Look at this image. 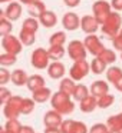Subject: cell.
<instances>
[{
  "mask_svg": "<svg viewBox=\"0 0 122 133\" xmlns=\"http://www.w3.org/2000/svg\"><path fill=\"white\" fill-rule=\"evenodd\" d=\"M52 106L56 112H59L60 115H68V113H72L75 106L73 103L69 100V95L63 92H59L58 95H55L52 97Z\"/></svg>",
  "mask_w": 122,
  "mask_h": 133,
  "instance_id": "1",
  "label": "cell"
},
{
  "mask_svg": "<svg viewBox=\"0 0 122 133\" xmlns=\"http://www.w3.org/2000/svg\"><path fill=\"white\" fill-rule=\"evenodd\" d=\"M22 103H23V100L20 97H12L4 106V116L9 120L16 119L22 113Z\"/></svg>",
  "mask_w": 122,
  "mask_h": 133,
  "instance_id": "2",
  "label": "cell"
},
{
  "mask_svg": "<svg viewBox=\"0 0 122 133\" xmlns=\"http://www.w3.org/2000/svg\"><path fill=\"white\" fill-rule=\"evenodd\" d=\"M43 123L46 126V129H60L62 123H63L62 115L59 112H56V110H50V112H47L45 115Z\"/></svg>",
  "mask_w": 122,
  "mask_h": 133,
  "instance_id": "3",
  "label": "cell"
},
{
  "mask_svg": "<svg viewBox=\"0 0 122 133\" xmlns=\"http://www.w3.org/2000/svg\"><path fill=\"white\" fill-rule=\"evenodd\" d=\"M62 133H88V129L85 123L75 120H65L60 126Z\"/></svg>",
  "mask_w": 122,
  "mask_h": 133,
  "instance_id": "4",
  "label": "cell"
},
{
  "mask_svg": "<svg viewBox=\"0 0 122 133\" xmlns=\"http://www.w3.org/2000/svg\"><path fill=\"white\" fill-rule=\"evenodd\" d=\"M69 55L73 57V60H83L85 59V49H83V44L81 42H72L69 44Z\"/></svg>",
  "mask_w": 122,
  "mask_h": 133,
  "instance_id": "5",
  "label": "cell"
},
{
  "mask_svg": "<svg viewBox=\"0 0 122 133\" xmlns=\"http://www.w3.org/2000/svg\"><path fill=\"white\" fill-rule=\"evenodd\" d=\"M62 22H63L65 29H68V30H75L79 27V19L75 13H68V15H65Z\"/></svg>",
  "mask_w": 122,
  "mask_h": 133,
  "instance_id": "6",
  "label": "cell"
},
{
  "mask_svg": "<svg viewBox=\"0 0 122 133\" xmlns=\"http://www.w3.org/2000/svg\"><path fill=\"white\" fill-rule=\"evenodd\" d=\"M90 92H92L93 96H99V97H102V96L108 95V84L105 83V82H102V80H98V82H95V83L92 84Z\"/></svg>",
  "mask_w": 122,
  "mask_h": 133,
  "instance_id": "7",
  "label": "cell"
},
{
  "mask_svg": "<svg viewBox=\"0 0 122 133\" xmlns=\"http://www.w3.org/2000/svg\"><path fill=\"white\" fill-rule=\"evenodd\" d=\"M106 124L111 129V132H121L122 130V113L121 115H116V116L109 117Z\"/></svg>",
  "mask_w": 122,
  "mask_h": 133,
  "instance_id": "8",
  "label": "cell"
},
{
  "mask_svg": "<svg viewBox=\"0 0 122 133\" xmlns=\"http://www.w3.org/2000/svg\"><path fill=\"white\" fill-rule=\"evenodd\" d=\"M82 29L88 33H92L98 29V23H96V20L92 19L90 16H86V17L82 19Z\"/></svg>",
  "mask_w": 122,
  "mask_h": 133,
  "instance_id": "9",
  "label": "cell"
},
{
  "mask_svg": "<svg viewBox=\"0 0 122 133\" xmlns=\"http://www.w3.org/2000/svg\"><path fill=\"white\" fill-rule=\"evenodd\" d=\"M96 106H98V102H96L92 96H88L86 99H83V100L81 102V110L82 112H86V113L92 112Z\"/></svg>",
  "mask_w": 122,
  "mask_h": 133,
  "instance_id": "10",
  "label": "cell"
},
{
  "mask_svg": "<svg viewBox=\"0 0 122 133\" xmlns=\"http://www.w3.org/2000/svg\"><path fill=\"white\" fill-rule=\"evenodd\" d=\"M65 73V67L62 63H53L52 66L49 67V76L53 79H58V77H62Z\"/></svg>",
  "mask_w": 122,
  "mask_h": 133,
  "instance_id": "11",
  "label": "cell"
},
{
  "mask_svg": "<svg viewBox=\"0 0 122 133\" xmlns=\"http://www.w3.org/2000/svg\"><path fill=\"white\" fill-rule=\"evenodd\" d=\"M40 22L43 23V26L52 27V26H55V23H56V16L53 15V12H45V13H42V16H40Z\"/></svg>",
  "mask_w": 122,
  "mask_h": 133,
  "instance_id": "12",
  "label": "cell"
},
{
  "mask_svg": "<svg viewBox=\"0 0 122 133\" xmlns=\"http://www.w3.org/2000/svg\"><path fill=\"white\" fill-rule=\"evenodd\" d=\"M27 82H29V83H27L29 89L33 90V92H38V90H40L42 87H43V79H42L40 76H32Z\"/></svg>",
  "mask_w": 122,
  "mask_h": 133,
  "instance_id": "13",
  "label": "cell"
},
{
  "mask_svg": "<svg viewBox=\"0 0 122 133\" xmlns=\"http://www.w3.org/2000/svg\"><path fill=\"white\" fill-rule=\"evenodd\" d=\"M6 16L10 19V20L19 19V16H20V6H19L17 3L9 4V7H7V10H6Z\"/></svg>",
  "mask_w": 122,
  "mask_h": 133,
  "instance_id": "14",
  "label": "cell"
},
{
  "mask_svg": "<svg viewBox=\"0 0 122 133\" xmlns=\"http://www.w3.org/2000/svg\"><path fill=\"white\" fill-rule=\"evenodd\" d=\"M12 80L13 83L16 84V86H22V84L26 83V73L23 72V70H16V72H13L12 75Z\"/></svg>",
  "mask_w": 122,
  "mask_h": 133,
  "instance_id": "15",
  "label": "cell"
},
{
  "mask_svg": "<svg viewBox=\"0 0 122 133\" xmlns=\"http://www.w3.org/2000/svg\"><path fill=\"white\" fill-rule=\"evenodd\" d=\"M22 124L19 123L17 119H12V120H9L6 123V126H4V129L7 130V132H12V133H20L22 130Z\"/></svg>",
  "mask_w": 122,
  "mask_h": 133,
  "instance_id": "16",
  "label": "cell"
},
{
  "mask_svg": "<svg viewBox=\"0 0 122 133\" xmlns=\"http://www.w3.org/2000/svg\"><path fill=\"white\" fill-rule=\"evenodd\" d=\"M49 96H50V90L49 89H40V90H38V92L33 93V99H35V102H39V103L46 102L47 99H49Z\"/></svg>",
  "mask_w": 122,
  "mask_h": 133,
  "instance_id": "17",
  "label": "cell"
},
{
  "mask_svg": "<svg viewBox=\"0 0 122 133\" xmlns=\"http://www.w3.org/2000/svg\"><path fill=\"white\" fill-rule=\"evenodd\" d=\"M88 90H86V87L83 86V84H81V86H76L75 87V92H73V97L76 99V100H83V99H86L88 97Z\"/></svg>",
  "mask_w": 122,
  "mask_h": 133,
  "instance_id": "18",
  "label": "cell"
},
{
  "mask_svg": "<svg viewBox=\"0 0 122 133\" xmlns=\"http://www.w3.org/2000/svg\"><path fill=\"white\" fill-rule=\"evenodd\" d=\"M33 107H35V102L30 99H23V103H22V113L23 115H29L33 110Z\"/></svg>",
  "mask_w": 122,
  "mask_h": 133,
  "instance_id": "19",
  "label": "cell"
},
{
  "mask_svg": "<svg viewBox=\"0 0 122 133\" xmlns=\"http://www.w3.org/2000/svg\"><path fill=\"white\" fill-rule=\"evenodd\" d=\"M112 102H113V96L105 95V96H102V97L98 100V106L102 107V109H105V107H109L111 104H112Z\"/></svg>",
  "mask_w": 122,
  "mask_h": 133,
  "instance_id": "20",
  "label": "cell"
},
{
  "mask_svg": "<svg viewBox=\"0 0 122 133\" xmlns=\"http://www.w3.org/2000/svg\"><path fill=\"white\" fill-rule=\"evenodd\" d=\"M92 70L95 73H98V75H99V73H102L105 70V62L102 60V59H101V60H99V59H95V60L92 62Z\"/></svg>",
  "mask_w": 122,
  "mask_h": 133,
  "instance_id": "21",
  "label": "cell"
},
{
  "mask_svg": "<svg viewBox=\"0 0 122 133\" xmlns=\"http://www.w3.org/2000/svg\"><path fill=\"white\" fill-rule=\"evenodd\" d=\"M89 133H109V129H108V124L96 123L92 126V129L89 130Z\"/></svg>",
  "mask_w": 122,
  "mask_h": 133,
  "instance_id": "22",
  "label": "cell"
},
{
  "mask_svg": "<svg viewBox=\"0 0 122 133\" xmlns=\"http://www.w3.org/2000/svg\"><path fill=\"white\" fill-rule=\"evenodd\" d=\"M0 93H2V103H7V102L12 99V96L9 95V90H6L4 87L0 90Z\"/></svg>",
  "mask_w": 122,
  "mask_h": 133,
  "instance_id": "23",
  "label": "cell"
},
{
  "mask_svg": "<svg viewBox=\"0 0 122 133\" xmlns=\"http://www.w3.org/2000/svg\"><path fill=\"white\" fill-rule=\"evenodd\" d=\"M58 40L60 42V43L65 40V35H63L62 32H59V33H55V35H53V37H52V40H50V42H52V43H55V42H58Z\"/></svg>",
  "mask_w": 122,
  "mask_h": 133,
  "instance_id": "24",
  "label": "cell"
},
{
  "mask_svg": "<svg viewBox=\"0 0 122 133\" xmlns=\"http://www.w3.org/2000/svg\"><path fill=\"white\" fill-rule=\"evenodd\" d=\"M7 77H9V73H7V70H6V69H2V82H0V83H2V84L7 83Z\"/></svg>",
  "mask_w": 122,
  "mask_h": 133,
  "instance_id": "25",
  "label": "cell"
},
{
  "mask_svg": "<svg viewBox=\"0 0 122 133\" xmlns=\"http://www.w3.org/2000/svg\"><path fill=\"white\" fill-rule=\"evenodd\" d=\"M65 3H66L68 6H70V7H75V6H78L79 0H65Z\"/></svg>",
  "mask_w": 122,
  "mask_h": 133,
  "instance_id": "26",
  "label": "cell"
},
{
  "mask_svg": "<svg viewBox=\"0 0 122 133\" xmlns=\"http://www.w3.org/2000/svg\"><path fill=\"white\" fill-rule=\"evenodd\" d=\"M20 133H35V132H33V129L30 126H23L20 130Z\"/></svg>",
  "mask_w": 122,
  "mask_h": 133,
  "instance_id": "27",
  "label": "cell"
},
{
  "mask_svg": "<svg viewBox=\"0 0 122 133\" xmlns=\"http://www.w3.org/2000/svg\"><path fill=\"white\" fill-rule=\"evenodd\" d=\"M45 133H62V132H60V129H46Z\"/></svg>",
  "mask_w": 122,
  "mask_h": 133,
  "instance_id": "28",
  "label": "cell"
},
{
  "mask_svg": "<svg viewBox=\"0 0 122 133\" xmlns=\"http://www.w3.org/2000/svg\"><path fill=\"white\" fill-rule=\"evenodd\" d=\"M2 133H12V132H7L6 129H3V130H2Z\"/></svg>",
  "mask_w": 122,
  "mask_h": 133,
  "instance_id": "29",
  "label": "cell"
}]
</instances>
